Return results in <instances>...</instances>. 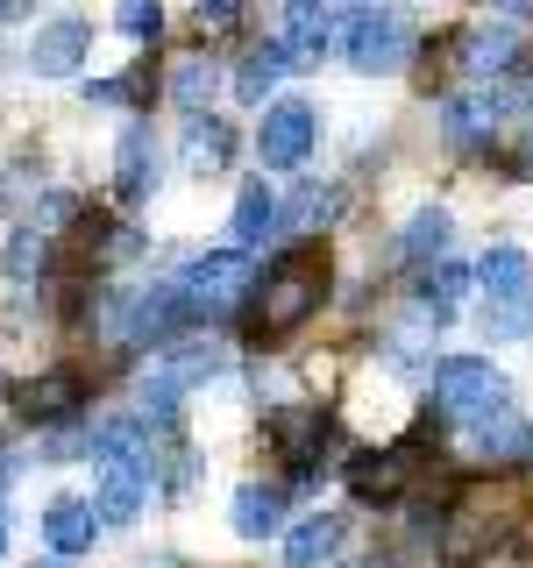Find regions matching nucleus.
<instances>
[{
    "label": "nucleus",
    "instance_id": "obj_1",
    "mask_svg": "<svg viewBox=\"0 0 533 568\" xmlns=\"http://www.w3.org/2000/svg\"><path fill=\"white\" fill-rule=\"evenodd\" d=\"M320 298H328V256H320V248H292V256H278L271 277L257 284V334H263V342L299 334L320 313Z\"/></svg>",
    "mask_w": 533,
    "mask_h": 568
},
{
    "label": "nucleus",
    "instance_id": "obj_2",
    "mask_svg": "<svg viewBox=\"0 0 533 568\" xmlns=\"http://www.w3.org/2000/svg\"><path fill=\"white\" fill-rule=\"evenodd\" d=\"M434 405L455 426H484V419L505 413V377H497L484 355H449V363H434Z\"/></svg>",
    "mask_w": 533,
    "mask_h": 568
},
{
    "label": "nucleus",
    "instance_id": "obj_3",
    "mask_svg": "<svg viewBox=\"0 0 533 568\" xmlns=\"http://www.w3.org/2000/svg\"><path fill=\"white\" fill-rule=\"evenodd\" d=\"M342 43H349L355 71H399L405 58H413V29H405V14H391V8L342 14Z\"/></svg>",
    "mask_w": 533,
    "mask_h": 568
},
{
    "label": "nucleus",
    "instance_id": "obj_4",
    "mask_svg": "<svg viewBox=\"0 0 533 568\" xmlns=\"http://www.w3.org/2000/svg\"><path fill=\"white\" fill-rule=\"evenodd\" d=\"M178 292H185L192 320H200V313H228L242 292H257V271H249V256H235V248H221V256H200V263H185Z\"/></svg>",
    "mask_w": 533,
    "mask_h": 568
},
{
    "label": "nucleus",
    "instance_id": "obj_5",
    "mask_svg": "<svg viewBox=\"0 0 533 568\" xmlns=\"http://www.w3.org/2000/svg\"><path fill=\"white\" fill-rule=\"evenodd\" d=\"M313 135H320V114L306 100H278V106H263V129H257V156H263V171H292V164H306L313 156Z\"/></svg>",
    "mask_w": 533,
    "mask_h": 568
},
{
    "label": "nucleus",
    "instance_id": "obj_6",
    "mask_svg": "<svg viewBox=\"0 0 533 568\" xmlns=\"http://www.w3.org/2000/svg\"><path fill=\"white\" fill-rule=\"evenodd\" d=\"M150 455H107L100 462V490H93V519L100 526H129L142 511V497H150Z\"/></svg>",
    "mask_w": 533,
    "mask_h": 568
},
{
    "label": "nucleus",
    "instance_id": "obj_7",
    "mask_svg": "<svg viewBox=\"0 0 533 568\" xmlns=\"http://www.w3.org/2000/svg\"><path fill=\"white\" fill-rule=\"evenodd\" d=\"M271 440H278V455L292 462V476H313V462H320V440H328V405H278L271 413Z\"/></svg>",
    "mask_w": 533,
    "mask_h": 568
},
{
    "label": "nucleus",
    "instance_id": "obj_8",
    "mask_svg": "<svg viewBox=\"0 0 533 568\" xmlns=\"http://www.w3.org/2000/svg\"><path fill=\"white\" fill-rule=\"evenodd\" d=\"M86 50H93V29L79 22V14H64V22H43L29 36V64L43 71V79H71V71L86 64Z\"/></svg>",
    "mask_w": 533,
    "mask_h": 568
},
{
    "label": "nucleus",
    "instance_id": "obj_9",
    "mask_svg": "<svg viewBox=\"0 0 533 568\" xmlns=\"http://www.w3.org/2000/svg\"><path fill=\"white\" fill-rule=\"evenodd\" d=\"M334 36H342V14H334V8H313V0H299V8L284 14V36H278V43H284V58H292V71H306V64L328 58Z\"/></svg>",
    "mask_w": 533,
    "mask_h": 568
},
{
    "label": "nucleus",
    "instance_id": "obj_10",
    "mask_svg": "<svg viewBox=\"0 0 533 568\" xmlns=\"http://www.w3.org/2000/svg\"><path fill=\"white\" fill-rule=\"evenodd\" d=\"M150 185H157V135H150V121H129V129H121V150H114V192L135 206Z\"/></svg>",
    "mask_w": 533,
    "mask_h": 568
},
{
    "label": "nucleus",
    "instance_id": "obj_11",
    "mask_svg": "<svg viewBox=\"0 0 533 568\" xmlns=\"http://www.w3.org/2000/svg\"><path fill=\"white\" fill-rule=\"evenodd\" d=\"M86 405V377L79 369H50V377H36V384H22V419H71Z\"/></svg>",
    "mask_w": 533,
    "mask_h": 568
},
{
    "label": "nucleus",
    "instance_id": "obj_12",
    "mask_svg": "<svg viewBox=\"0 0 533 568\" xmlns=\"http://www.w3.org/2000/svg\"><path fill=\"white\" fill-rule=\"evenodd\" d=\"M93 532H100V519H93V505H86V497H58V505L43 511V540H50V555H58V561L86 555V547H93Z\"/></svg>",
    "mask_w": 533,
    "mask_h": 568
},
{
    "label": "nucleus",
    "instance_id": "obj_13",
    "mask_svg": "<svg viewBox=\"0 0 533 568\" xmlns=\"http://www.w3.org/2000/svg\"><path fill=\"white\" fill-rule=\"evenodd\" d=\"M349 490L363 497V505H391V497L405 490V448H370V455H355L349 462Z\"/></svg>",
    "mask_w": 533,
    "mask_h": 568
},
{
    "label": "nucleus",
    "instance_id": "obj_14",
    "mask_svg": "<svg viewBox=\"0 0 533 568\" xmlns=\"http://www.w3.org/2000/svg\"><path fill=\"white\" fill-rule=\"evenodd\" d=\"M334 555H342V519H328V511L284 532V568H328Z\"/></svg>",
    "mask_w": 533,
    "mask_h": 568
},
{
    "label": "nucleus",
    "instance_id": "obj_15",
    "mask_svg": "<svg viewBox=\"0 0 533 568\" xmlns=\"http://www.w3.org/2000/svg\"><path fill=\"white\" fill-rule=\"evenodd\" d=\"M476 284L491 292V306H505V298H533V263H526V248H484Z\"/></svg>",
    "mask_w": 533,
    "mask_h": 568
},
{
    "label": "nucleus",
    "instance_id": "obj_16",
    "mask_svg": "<svg viewBox=\"0 0 533 568\" xmlns=\"http://www.w3.org/2000/svg\"><path fill=\"white\" fill-rule=\"evenodd\" d=\"M441 129H449L455 150H470V142H491L497 135V100L491 93H455L441 106Z\"/></svg>",
    "mask_w": 533,
    "mask_h": 568
},
{
    "label": "nucleus",
    "instance_id": "obj_17",
    "mask_svg": "<svg viewBox=\"0 0 533 568\" xmlns=\"http://www.w3.org/2000/svg\"><path fill=\"white\" fill-rule=\"evenodd\" d=\"M228 511H235V532H242V540H263V532L284 526V490L278 484H242Z\"/></svg>",
    "mask_w": 533,
    "mask_h": 568
},
{
    "label": "nucleus",
    "instance_id": "obj_18",
    "mask_svg": "<svg viewBox=\"0 0 533 568\" xmlns=\"http://www.w3.org/2000/svg\"><path fill=\"white\" fill-rule=\"evenodd\" d=\"M278 221V200H271V185L263 178H249V185L235 192V221H228V235H235V256H249V248L263 242V227Z\"/></svg>",
    "mask_w": 533,
    "mask_h": 568
},
{
    "label": "nucleus",
    "instance_id": "obj_19",
    "mask_svg": "<svg viewBox=\"0 0 533 568\" xmlns=\"http://www.w3.org/2000/svg\"><path fill=\"white\" fill-rule=\"evenodd\" d=\"M284 71H292V58H284L278 36H271V43H257V50L242 58V71H235V100H242V106H263V93H271Z\"/></svg>",
    "mask_w": 533,
    "mask_h": 568
},
{
    "label": "nucleus",
    "instance_id": "obj_20",
    "mask_svg": "<svg viewBox=\"0 0 533 568\" xmlns=\"http://www.w3.org/2000/svg\"><path fill=\"white\" fill-rule=\"evenodd\" d=\"M334 213H342V192L334 185H299V200L278 213V227L284 235H313V227H328Z\"/></svg>",
    "mask_w": 533,
    "mask_h": 568
},
{
    "label": "nucleus",
    "instance_id": "obj_21",
    "mask_svg": "<svg viewBox=\"0 0 533 568\" xmlns=\"http://www.w3.org/2000/svg\"><path fill=\"white\" fill-rule=\"evenodd\" d=\"M228 156H235V135H228V121L200 114V121L185 129V171H221Z\"/></svg>",
    "mask_w": 533,
    "mask_h": 568
},
{
    "label": "nucleus",
    "instance_id": "obj_22",
    "mask_svg": "<svg viewBox=\"0 0 533 568\" xmlns=\"http://www.w3.org/2000/svg\"><path fill=\"white\" fill-rule=\"evenodd\" d=\"M441 248H449V213L420 206L413 221H405V235H399V256L405 263H426V256H441Z\"/></svg>",
    "mask_w": 533,
    "mask_h": 568
},
{
    "label": "nucleus",
    "instance_id": "obj_23",
    "mask_svg": "<svg viewBox=\"0 0 533 568\" xmlns=\"http://www.w3.org/2000/svg\"><path fill=\"white\" fill-rule=\"evenodd\" d=\"M213 85H221V71H213L207 58H178V71H171V100L185 106L192 121L207 114V100H213Z\"/></svg>",
    "mask_w": 533,
    "mask_h": 568
},
{
    "label": "nucleus",
    "instance_id": "obj_24",
    "mask_svg": "<svg viewBox=\"0 0 533 568\" xmlns=\"http://www.w3.org/2000/svg\"><path fill=\"white\" fill-rule=\"evenodd\" d=\"M484 455H491V462H526V455H533V434L512 419V405H505L497 419H484Z\"/></svg>",
    "mask_w": 533,
    "mask_h": 568
},
{
    "label": "nucleus",
    "instance_id": "obj_25",
    "mask_svg": "<svg viewBox=\"0 0 533 568\" xmlns=\"http://www.w3.org/2000/svg\"><path fill=\"white\" fill-rule=\"evenodd\" d=\"M462 292H470V271H462V263H441V277H434V284L420 292V313H426V320L441 327V320L455 313V298H462Z\"/></svg>",
    "mask_w": 533,
    "mask_h": 568
},
{
    "label": "nucleus",
    "instance_id": "obj_26",
    "mask_svg": "<svg viewBox=\"0 0 533 568\" xmlns=\"http://www.w3.org/2000/svg\"><path fill=\"white\" fill-rule=\"evenodd\" d=\"M520 50V36L512 29H491V36H476L470 43V71H505V58Z\"/></svg>",
    "mask_w": 533,
    "mask_h": 568
},
{
    "label": "nucleus",
    "instance_id": "obj_27",
    "mask_svg": "<svg viewBox=\"0 0 533 568\" xmlns=\"http://www.w3.org/2000/svg\"><path fill=\"white\" fill-rule=\"evenodd\" d=\"M43 263H50V242H43V227H22V235H14L8 242V271H43Z\"/></svg>",
    "mask_w": 533,
    "mask_h": 568
},
{
    "label": "nucleus",
    "instance_id": "obj_28",
    "mask_svg": "<svg viewBox=\"0 0 533 568\" xmlns=\"http://www.w3.org/2000/svg\"><path fill=\"white\" fill-rule=\"evenodd\" d=\"M484 327H491V334H526V327H533V298H505V306H491Z\"/></svg>",
    "mask_w": 533,
    "mask_h": 568
},
{
    "label": "nucleus",
    "instance_id": "obj_29",
    "mask_svg": "<svg viewBox=\"0 0 533 568\" xmlns=\"http://www.w3.org/2000/svg\"><path fill=\"white\" fill-rule=\"evenodd\" d=\"M121 29H129V36H157V29H164V8H150V0H129V8H121Z\"/></svg>",
    "mask_w": 533,
    "mask_h": 568
},
{
    "label": "nucleus",
    "instance_id": "obj_30",
    "mask_svg": "<svg viewBox=\"0 0 533 568\" xmlns=\"http://www.w3.org/2000/svg\"><path fill=\"white\" fill-rule=\"evenodd\" d=\"M242 22V0H200V29H235Z\"/></svg>",
    "mask_w": 533,
    "mask_h": 568
},
{
    "label": "nucleus",
    "instance_id": "obj_31",
    "mask_svg": "<svg viewBox=\"0 0 533 568\" xmlns=\"http://www.w3.org/2000/svg\"><path fill=\"white\" fill-rule=\"evenodd\" d=\"M0 547H8V519H0Z\"/></svg>",
    "mask_w": 533,
    "mask_h": 568
},
{
    "label": "nucleus",
    "instance_id": "obj_32",
    "mask_svg": "<svg viewBox=\"0 0 533 568\" xmlns=\"http://www.w3.org/2000/svg\"><path fill=\"white\" fill-rule=\"evenodd\" d=\"M526 64H533V50H526ZM526 79H533V71H526Z\"/></svg>",
    "mask_w": 533,
    "mask_h": 568
}]
</instances>
